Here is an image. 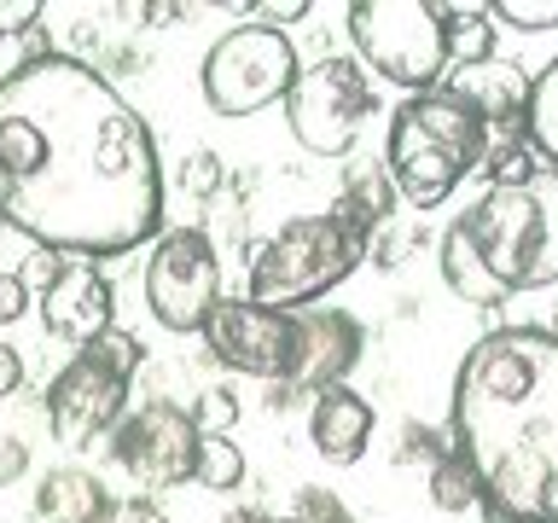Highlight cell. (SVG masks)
<instances>
[{"label":"cell","instance_id":"obj_6","mask_svg":"<svg viewBox=\"0 0 558 523\" xmlns=\"http://www.w3.org/2000/svg\"><path fill=\"white\" fill-rule=\"evenodd\" d=\"M349 41H355V64L366 76H384L408 94H425L448 76L442 12L430 0H355Z\"/></svg>","mask_w":558,"mask_h":523},{"label":"cell","instance_id":"obj_29","mask_svg":"<svg viewBox=\"0 0 558 523\" xmlns=\"http://www.w3.org/2000/svg\"><path fill=\"white\" fill-rule=\"evenodd\" d=\"M216 181H221V163L209 151H198V157H192V169H181V186H192V192H209Z\"/></svg>","mask_w":558,"mask_h":523},{"label":"cell","instance_id":"obj_31","mask_svg":"<svg viewBox=\"0 0 558 523\" xmlns=\"http://www.w3.org/2000/svg\"><path fill=\"white\" fill-rule=\"evenodd\" d=\"M29 471V453H24V442H0V488H7L12 477H24Z\"/></svg>","mask_w":558,"mask_h":523},{"label":"cell","instance_id":"obj_24","mask_svg":"<svg viewBox=\"0 0 558 523\" xmlns=\"http://www.w3.org/2000/svg\"><path fill=\"white\" fill-rule=\"evenodd\" d=\"M87 523H169L163 512H157L151 500H140V495H129V500H105Z\"/></svg>","mask_w":558,"mask_h":523},{"label":"cell","instance_id":"obj_14","mask_svg":"<svg viewBox=\"0 0 558 523\" xmlns=\"http://www.w3.org/2000/svg\"><path fill=\"white\" fill-rule=\"evenodd\" d=\"M41 326L64 343H94L99 331L117 326V296H111V279H105L94 262L82 256H59V273L47 279L41 291Z\"/></svg>","mask_w":558,"mask_h":523},{"label":"cell","instance_id":"obj_4","mask_svg":"<svg viewBox=\"0 0 558 523\" xmlns=\"http://www.w3.org/2000/svg\"><path fill=\"white\" fill-rule=\"evenodd\" d=\"M488 151L483 117L460 105L448 87H425L408 94L390 111V134H384V174L390 192L413 209H436L453 198L465 174H477Z\"/></svg>","mask_w":558,"mask_h":523},{"label":"cell","instance_id":"obj_35","mask_svg":"<svg viewBox=\"0 0 558 523\" xmlns=\"http://www.w3.org/2000/svg\"><path fill=\"white\" fill-rule=\"evenodd\" d=\"M553 338H558V320H553Z\"/></svg>","mask_w":558,"mask_h":523},{"label":"cell","instance_id":"obj_8","mask_svg":"<svg viewBox=\"0 0 558 523\" xmlns=\"http://www.w3.org/2000/svg\"><path fill=\"white\" fill-rule=\"evenodd\" d=\"M366 117H378V87L355 59L326 52L320 64L296 70V82L286 94V122H291V134L303 151L343 157L361 139Z\"/></svg>","mask_w":558,"mask_h":523},{"label":"cell","instance_id":"obj_20","mask_svg":"<svg viewBox=\"0 0 558 523\" xmlns=\"http://www.w3.org/2000/svg\"><path fill=\"white\" fill-rule=\"evenodd\" d=\"M477 174H488V186H530L535 174H547V169H541V157H535L530 139H523V129H500V134H488V151H483Z\"/></svg>","mask_w":558,"mask_h":523},{"label":"cell","instance_id":"obj_25","mask_svg":"<svg viewBox=\"0 0 558 523\" xmlns=\"http://www.w3.org/2000/svg\"><path fill=\"white\" fill-rule=\"evenodd\" d=\"M29 303H35V296H29V285H24V279H17V273H0V326L24 320V314H29Z\"/></svg>","mask_w":558,"mask_h":523},{"label":"cell","instance_id":"obj_15","mask_svg":"<svg viewBox=\"0 0 558 523\" xmlns=\"http://www.w3.org/2000/svg\"><path fill=\"white\" fill-rule=\"evenodd\" d=\"M436 87H448L460 105L483 117L488 134L500 129H523V111H530V76L506 59H483V64H453Z\"/></svg>","mask_w":558,"mask_h":523},{"label":"cell","instance_id":"obj_19","mask_svg":"<svg viewBox=\"0 0 558 523\" xmlns=\"http://www.w3.org/2000/svg\"><path fill=\"white\" fill-rule=\"evenodd\" d=\"M436 12H442L448 70H453V64H483V59H495V17H488V7H436Z\"/></svg>","mask_w":558,"mask_h":523},{"label":"cell","instance_id":"obj_22","mask_svg":"<svg viewBox=\"0 0 558 523\" xmlns=\"http://www.w3.org/2000/svg\"><path fill=\"white\" fill-rule=\"evenodd\" d=\"M430 500L442 506V512H471V506H483L477 477H471V465L453 448H442V453H436V465H430Z\"/></svg>","mask_w":558,"mask_h":523},{"label":"cell","instance_id":"obj_27","mask_svg":"<svg viewBox=\"0 0 558 523\" xmlns=\"http://www.w3.org/2000/svg\"><path fill=\"white\" fill-rule=\"evenodd\" d=\"M41 24V0H0V35H24Z\"/></svg>","mask_w":558,"mask_h":523},{"label":"cell","instance_id":"obj_17","mask_svg":"<svg viewBox=\"0 0 558 523\" xmlns=\"http://www.w3.org/2000/svg\"><path fill=\"white\" fill-rule=\"evenodd\" d=\"M105 500L111 495H105L99 477H87V471H47V483L35 488V512L47 523H87Z\"/></svg>","mask_w":558,"mask_h":523},{"label":"cell","instance_id":"obj_30","mask_svg":"<svg viewBox=\"0 0 558 523\" xmlns=\"http://www.w3.org/2000/svg\"><path fill=\"white\" fill-rule=\"evenodd\" d=\"M17 390H24V355L0 343V401H7V396H17Z\"/></svg>","mask_w":558,"mask_h":523},{"label":"cell","instance_id":"obj_13","mask_svg":"<svg viewBox=\"0 0 558 523\" xmlns=\"http://www.w3.org/2000/svg\"><path fill=\"white\" fill-rule=\"evenodd\" d=\"M296 320V366L286 378V390H303V396H320L331 384H343L355 373L361 349H366V331L355 314L331 308V303H314L303 314H291Z\"/></svg>","mask_w":558,"mask_h":523},{"label":"cell","instance_id":"obj_26","mask_svg":"<svg viewBox=\"0 0 558 523\" xmlns=\"http://www.w3.org/2000/svg\"><path fill=\"white\" fill-rule=\"evenodd\" d=\"M251 17H262L268 29H286V24H296V17H308L314 7L308 0H262V7H244Z\"/></svg>","mask_w":558,"mask_h":523},{"label":"cell","instance_id":"obj_16","mask_svg":"<svg viewBox=\"0 0 558 523\" xmlns=\"http://www.w3.org/2000/svg\"><path fill=\"white\" fill-rule=\"evenodd\" d=\"M373 425H378L373 401L355 396L349 384H331L308 408V442L326 465H355L366 453V442H373Z\"/></svg>","mask_w":558,"mask_h":523},{"label":"cell","instance_id":"obj_23","mask_svg":"<svg viewBox=\"0 0 558 523\" xmlns=\"http://www.w3.org/2000/svg\"><path fill=\"white\" fill-rule=\"evenodd\" d=\"M488 17H500V24H512L523 35H541L558 24V0H500V7H488Z\"/></svg>","mask_w":558,"mask_h":523},{"label":"cell","instance_id":"obj_9","mask_svg":"<svg viewBox=\"0 0 558 523\" xmlns=\"http://www.w3.org/2000/svg\"><path fill=\"white\" fill-rule=\"evenodd\" d=\"M221 303V262L198 227H169L146 256V308L163 331H204L209 308Z\"/></svg>","mask_w":558,"mask_h":523},{"label":"cell","instance_id":"obj_34","mask_svg":"<svg viewBox=\"0 0 558 523\" xmlns=\"http://www.w3.org/2000/svg\"><path fill=\"white\" fill-rule=\"evenodd\" d=\"M262 523H296V518H262Z\"/></svg>","mask_w":558,"mask_h":523},{"label":"cell","instance_id":"obj_28","mask_svg":"<svg viewBox=\"0 0 558 523\" xmlns=\"http://www.w3.org/2000/svg\"><path fill=\"white\" fill-rule=\"evenodd\" d=\"M296 523H349V518H343V506L331 500V495L308 488V495H303V512H296Z\"/></svg>","mask_w":558,"mask_h":523},{"label":"cell","instance_id":"obj_12","mask_svg":"<svg viewBox=\"0 0 558 523\" xmlns=\"http://www.w3.org/2000/svg\"><path fill=\"white\" fill-rule=\"evenodd\" d=\"M129 384L117 366H105L99 355L76 349V361L47 384V425L64 448H94L99 436H111L129 413Z\"/></svg>","mask_w":558,"mask_h":523},{"label":"cell","instance_id":"obj_32","mask_svg":"<svg viewBox=\"0 0 558 523\" xmlns=\"http://www.w3.org/2000/svg\"><path fill=\"white\" fill-rule=\"evenodd\" d=\"M146 17H157V24H169V17H186V7H146Z\"/></svg>","mask_w":558,"mask_h":523},{"label":"cell","instance_id":"obj_1","mask_svg":"<svg viewBox=\"0 0 558 523\" xmlns=\"http://www.w3.org/2000/svg\"><path fill=\"white\" fill-rule=\"evenodd\" d=\"M0 221L82 262L163 233L157 139L94 64L41 52L0 76Z\"/></svg>","mask_w":558,"mask_h":523},{"label":"cell","instance_id":"obj_5","mask_svg":"<svg viewBox=\"0 0 558 523\" xmlns=\"http://www.w3.org/2000/svg\"><path fill=\"white\" fill-rule=\"evenodd\" d=\"M366 244H373V233H366L361 221H349L343 209L286 221L268 244H256V256H251V303L274 308V314L314 308L320 296H331L366 262Z\"/></svg>","mask_w":558,"mask_h":523},{"label":"cell","instance_id":"obj_10","mask_svg":"<svg viewBox=\"0 0 558 523\" xmlns=\"http://www.w3.org/2000/svg\"><path fill=\"white\" fill-rule=\"evenodd\" d=\"M198 425L186 408L174 401H146V408L122 413V425L111 430L117 465L134 477V488H181L198 465Z\"/></svg>","mask_w":558,"mask_h":523},{"label":"cell","instance_id":"obj_3","mask_svg":"<svg viewBox=\"0 0 558 523\" xmlns=\"http://www.w3.org/2000/svg\"><path fill=\"white\" fill-rule=\"evenodd\" d=\"M442 279L471 308H500L512 291L558 285V174L488 186L442 233Z\"/></svg>","mask_w":558,"mask_h":523},{"label":"cell","instance_id":"obj_21","mask_svg":"<svg viewBox=\"0 0 558 523\" xmlns=\"http://www.w3.org/2000/svg\"><path fill=\"white\" fill-rule=\"evenodd\" d=\"M192 483L209 488V495H233L244 483V453L233 436H198V465H192Z\"/></svg>","mask_w":558,"mask_h":523},{"label":"cell","instance_id":"obj_7","mask_svg":"<svg viewBox=\"0 0 558 523\" xmlns=\"http://www.w3.org/2000/svg\"><path fill=\"white\" fill-rule=\"evenodd\" d=\"M198 82L216 117H256L268 105H286L291 82H296V47L286 29L239 24L204 52Z\"/></svg>","mask_w":558,"mask_h":523},{"label":"cell","instance_id":"obj_18","mask_svg":"<svg viewBox=\"0 0 558 523\" xmlns=\"http://www.w3.org/2000/svg\"><path fill=\"white\" fill-rule=\"evenodd\" d=\"M523 139L535 146L541 169L558 174V59L541 64V76L530 82V111H523Z\"/></svg>","mask_w":558,"mask_h":523},{"label":"cell","instance_id":"obj_2","mask_svg":"<svg viewBox=\"0 0 558 523\" xmlns=\"http://www.w3.org/2000/svg\"><path fill=\"white\" fill-rule=\"evenodd\" d=\"M453 453L495 523H558V338L488 331L453 373Z\"/></svg>","mask_w":558,"mask_h":523},{"label":"cell","instance_id":"obj_11","mask_svg":"<svg viewBox=\"0 0 558 523\" xmlns=\"http://www.w3.org/2000/svg\"><path fill=\"white\" fill-rule=\"evenodd\" d=\"M204 349L244 378H291L296 366V320L256 308L251 296H221L204 320Z\"/></svg>","mask_w":558,"mask_h":523},{"label":"cell","instance_id":"obj_33","mask_svg":"<svg viewBox=\"0 0 558 523\" xmlns=\"http://www.w3.org/2000/svg\"><path fill=\"white\" fill-rule=\"evenodd\" d=\"M221 523H262V518H256V512H227Z\"/></svg>","mask_w":558,"mask_h":523}]
</instances>
